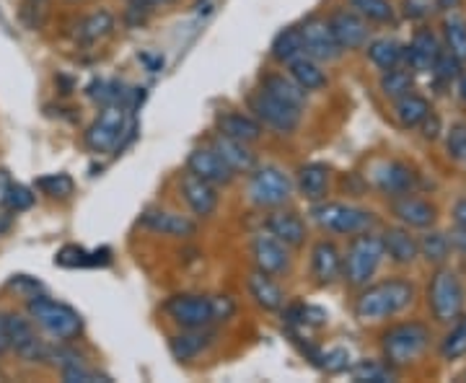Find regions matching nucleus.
Here are the masks:
<instances>
[{
    "label": "nucleus",
    "instance_id": "f257e3e1",
    "mask_svg": "<svg viewBox=\"0 0 466 383\" xmlns=\"http://www.w3.org/2000/svg\"><path fill=\"white\" fill-rule=\"evenodd\" d=\"M174 324L182 329H205L220 321H228L236 314V303L228 296H174L164 306Z\"/></svg>",
    "mask_w": 466,
    "mask_h": 383
},
{
    "label": "nucleus",
    "instance_id": "f03ea898",
    "mask_svg": "<svg viewBox=\"0 0 466 383\" xmlns=\"http://www.w3.org/2000/svg\"><path fill=\"white\" fill-rule=\"evenodd\" d=\"M412 300H415L412 283H407L401 277L383 280V283L370 285L360 293V298L355 303V317L360 321H381V318L401 314Z\"/></svg>",
    "mask_w": 466,
    "mask_h": 383
},
{
    "label": "nucleus",
    "instance_id": "7ed1b4c3",
    "mask_svg": "<svg viewBox=\"0 0 466 383\" xmlns=\"http://www.w3.org/2000/svg\"><path fill=\"white\" fill-rule=\"evenodd\" d=\"M431 348V329L420 321H404L383 334L381 350L386 366L404 368L417 363Z\"/></svg>",
    "mask_w": 466,
    "mask_h": 383
},
{
    "label": "nucleus",
    "instance_id": "20e7f679",
    "mask_svg": "<svg viewBox=\"0 0 466 383\" xmlns=\"http://www.w3.org/2000/svg\"><path fill=\"white\" fill-rule=\"evenodd\" d=\"M26 311H29V318L34 324H39L57 342H70L84 332L81 314L73 306L60 303V300H52L47 296H32L26 303Z\"/></svg>",
    "mask_w": 466,
    "mask_h": 383
},
{
    "label": "nucleus",
    "instance_id": "39448f33",
    "mask_svg": "<svg viewBox=\"0 0 466 383\" xmlns=\"http://www.w3.org/2000/svg\"><path fill=\"white\" fill-rule=\"evenodd\" d=\"M466 290L459 275L449 267H438L428 285V306L438 324H451L464 311Z\"/></svg>",
    "mask_w": 466,
    "mask_h": 383
},
{
    "label": "nucleus",
    "instance_id": "423d86ee",
    "mask_svg": "<svg viewBox=\"0 0 466 383\" xmlns=\"http://www.w3.org/2000/svg\"><path fill=\"white\" fill-rule=\"evenodd\" d=\"M383 257H386V251H383L381 236L370 234V231L355 234V238H352V244H350L348 249V257H345V265H342L345 280L350 285H355V287L368 285V280L381 267Z\"/></svg>",
    "mask_w": 466,
    "mask_h": 383
},
{
    "label": "nucleus",
    "instance_id": "0eeeda50",
    "mask_svg": "<svg viewBox=\"0 0 466 383\" xmlns=\"http://www.w3.org/2000/svg\"><path fill=\"white\" fill-rule=\"evenodd\" d=\"M311 216L324 231L339 236L363 234L373 226V213L355 205H345V202H319L311 210Z\"/></svg>",
    "mask_w": 466,
    "mask_h": 383
},
{
    "label": "nucleus",
    "instance_id": "6e6552de",
    "mask_svg": "<svg viewBox=\"0 0 466 383\" xmlns=\"http://www.w3.org/2000/svg\"><path fill=\"white\" fill-rule=\"evenodd\" d=\"M127 104H109L101 106L99 117L86 130V146L94 153H109L119 146L122 135L127 130Z\"/></svg>",
    "mask_w": 466,
    "mask_h": 383
},
{
    "label": "nucleus",
    "instance_id": "1a4fd4ad",
    "mask_svg": "<svg viewBox=\"0 0 466 383\" xmlns=\"http://www.w3.org/2000/svg\"><path fill=\"white\" fill-rule=\"evenodd\" d=\"M293 195V182L290 176L278 166H262L251 174L249 197L259 207H280L290 200Z\"/></svg>",
    "mask_w": 466,
    "mask_h": 383
},
{
    "label": "nucleus",
    "instance_id": "9d476101",
    "mask_svg": "<svg viewBox=\"0 0 466 383\" xmlns=\"http://www.w3.org/2000/svg\"><path fill=\"white\" fill-rule=\"evenodd\" d=\"M249 109L254 112V117L259 119V125H267L280 135H290L300 125V106H290L285 101L269 96L267 91L251 94Z\"/></svg>",
    "mask_w": 466,
    "mask_h": 383
},
{
    "label": "nucleus",
    "instance_id": "9b49d317",
    "mask_svg": "<svg viewBox=\"0 0 466 383\" xmlns=\"http://www.w3.org/2000/svg\"><path fill=\"white\" fill-rule=\"evenodd\" d=\"M300 29V39H303V55L314 57L317 63H332L342 55V47L337 45L329 21L324 18H309Z\"/></svg>",
    "mask_w": 466,
    "mask_h": 383
},
{
    "label": "nucleus",
    "instance_id": "f8f14e48",
    "mask_svg": "<svg viewBox=\"0 0 466 383\" xmlns=\"http://www.w3.org/2000/svg\"><path fill=\"white\" fill-rule=\"evenodd\" d=\"M8 334H11V350L16 352L24 363H45L47 360V345L36 337L32 318L21 314H8Z\"/></svg>",
    "mask_w": 466,
    "mask_h": 383
},
{
    "label": "nucleus",
    "instance_id": "ddd939ff",
    "mask_svg": "<svg viewBox=\"0 0 466 383\" xmlns=\"http://www.w3.org/2000/svg\"><path fill=\"white\" fill-rule=\"evenodd\" d=\"M329 21V29H332L337 45L345 50H360L368 45V36H370V29H368V21L358 11H348V8H339L334 11L332 16L327 18Z\"/></svg>",
    "mask_w": 466,
    "mask_h": 383
},
{
    "label": "nucleus",
    "instance_id": "4468645a",
    "mask_svg": "<svg viewBox=\"0 0 466 383\" xmlns=\"http://www.w3.org/2000/svg\"><path fill=\"white\" fill-rule=\"evenodd\" d=\"M187 171H192L195 176H200L205 182L216 184V186H226L233 182L231 166L218 156L213 148H195L187 156Z\"/></svg>",
    "mask_w": 466,
    "mask_h": 383
},
{
    "label": "nucleus",
    "instance_id": "2eb2a0df",
    "mask_svg": "<svg viewBox=\"0 0 466 383\" xmlns=\"http://www.w3.org/2000/svg\"><path fill=\"white\" fill-rule=\"evenodd\" d=\"M373 182L389 197H401V195H412L417 186V174L401 161H383L376 168Z\"/></svg>",
    "mask_w": 466,
    "mask_h": 383
},
{
    "label": "nucleus",
    "instance_id": "dca6fc26",
    "mask_svg": "<svg viewBox=\"0 0 466 383\" xmlns=\"http://www.w3.org/2000/svg\"><path fill=\"white\" fill-rule=\"evenodd\" d=\"M251 257H254L257 269L265 275H280L288 269V247L272 234H262L254 238Z\"/></svg>",
    "mask_w": 466,
    "mask_h": 383
},
{
    "label": "nucleus",
    "instance_id": "f3484780",
    "mask_svg": "<svg viewBox=\"0 0 466 383\" xmlns=\"http://www.w3.org/2000/svg\"><path fill=\"white\" fill-rule=\"evenodd\" d=\"M182 195L187 205L192 207V213L200 217H208L216 213L218 207V186L205 182L200 176H195L192 171H187L182 176Z\"/></svg>",
    "mask_w": 466,
    "mask_h": 383
},
{
    "label": "nucleus",
    "instance_id": "a211bd4d",
    "mask_svg": "<svg viewBox=\"0 0 466 383\" xmlns=\"http://www.w3.org/2000/svg\"><path fill=\"white\" fill-rule=\"evenodd\" d=\"M443 50L441 47V42H438V36H435L431 29H420L412 36V42H410V47H404V60H407V66L417 70V73H431L433 70L435 57H438V52Z\"/></svg>",
    "mask_w": 466,
    "mask_h": 383
},
{
    "label": "nucleus",
    "instance_id": "6ab92c4d",
    "mask_svg": "<svg viewBox=\"0 0 466 383\" xmlns=\"http://www.w3.org/2000/svg\"><path fill=\"white\" fill-rule=\"evenodd\" d=\"M143 226L161 236H174V238H189L198 234V223L179 213H167V210H146L140 217Z\"/></svg>",
    "mask_w": 466,
    "mask_h": 383
},
{
    "label": "nucleus",
    "instance_id": "aec40b11",
    "mask_svg": "<svg viewBox=\"0 0 466 383\" xmlns=\"http://www.w3.org/2000/svg\"><path fill=\"white\" fill-rule=\"evenodd\" d=\"M394 216L400 217L407 228H431L435 223V207L428 200H420L412 195H401L391 202Z\"/></svg>",
    "mask_w": 466,
    "mask_h": 383
},
{
    "label": "nucleus",
    "instance_id": "412c9836",
    "mask_svg": "<svg viewBox=\"0 0 466 383\" xmlns=\"http://www.w3.org/2000/svg\"><path fill=\"white\" fill-rule=\"evenodd\" d=\"M213 150L231 166L233 174H249L257 166V156L249 150V143L233 140L228 135H216L213 140Z\"/></svg>",
    "mask_w": 466,
    "mask_h": 383
},
{
    "label": "nucleus",
    "instance_id": "4be33fe9",
    "mask_svg": "<svg viewBox=\"0 0 466 383\" xmlns=\"http://www.w3.org/2000/svg\"><path fill=\"white\" fill-rule=\"evenodd\" d=\"M213 342H216V334L210 332L208 327L205 329H187V332L174 334L168 339V350L179 363H189V360H195L198 355L208 350Z\"/></svg>",
    "mask_w": 466,
    "mask_h": 383
},
{
    "label": "nucleus",
    "instance_id": "5701e85b",
    "mask_svg": "<svg viewBox=\"0 0 466 383\" xmlns=\"http://www.w3.org/2000/svg\"><path fill=\"white\" fill-rule=\"evenodd\" d=\"M342 272V254L332 241H319L311 251V275L317 277L319 285H329L339 277Z\"/></svg>",
    "mask_w": 466,
    "mask_h": 383
},
{
    "label": "nucleus",
    "instance_id": "b1692460",
    "mask_svg": "<svg viewBox=\"0 0 466 383\" xmlns=\"http://www.w3.org/2000/svg\"><path fill=\"white\" fill-rule=\"evenodd\" d=\"M218 130L220 135H228L241 143H257L262 137V125L259 119L241 115V112H223L218 115Z\"/></svg>",
    "mask_w": 466,
    "mask_h": 383
},
{
    "label": "nucleus",
    "instance_id": "393cba45",
    "mask_svg": "<svg viewBox=\"0 0 466 383\" xmlns=\"http://www.w3.org/2000/svg\"><path fill=\"white\" fill-rule=\"evenodd\" d=\"M383 251L389 254L391 262L397 265H412L420 254V241L415 236L410 234L407 228H389L386 234L381 236Z\"/></svg>",
    "mask_w": 466,
    "mask_h": 383
},
{
    "label": "nucleus",
    "instance_id": "a878e982",
    "mask_svg": "<svg viewBox=\"0 0 466 383\" xmlns=\"http://www.w3.org/2000/svg\"><path fill=\"white\" fill-rule=\"evenodd\" d=\"M267 231L285 247H300L306 241V223L296 213H272L267 217Z\"/></svg>",
    "mask_w": 466,
    "mask_h": 383
},
{
    "label": "nucleus",
    "instance_id": "bb28decb",
    "mask_svg": "<svg viewBox=\"0 0 466 383\" xmlns=\"http://www.w3.org/2000/svg\"><path fill=\"white\" fill-rule=\"evenodd\" d=\"M247 287H249L251 298L257 300V306H262L265 311H280L285 303L283 290L280 285L272 283V277L265 275V272H251L249 280H247Z\"/></svg>",
    "mask_w": 466,
    "mask_h": 383
},
{
    "label": "nucleus",
    "instance_id": "cd10ccee",
    "mask_svg": "<svg viewBox=\"0 0 466 383\" xmlns=\"http://www.w3.org/2000/svg\"><path fill=\"white\" fill-rule=\"evenodd\" d=\"M299 189L306 200L319 202L329 192V168L324 164H306L299 171Z\"/></svg>",
    "mask_w": 466,
    "mask_h": 383
},
{
    "label": "nucleus",
    "instance_id": "c85d7f7f",
    "mask_svg": "<svg viewBox=\"0 0 466 383\" xmlns=\"http://www.w3.org/2000/svg\"><path fill=\"white\" fill-rule=\"evenodd\" d=\"M290 66V78L303 88V91H319L327 86V73L321 70L314 57L309 55H299L296 60L288 63Z\"/></svg>",
    "mask_w": 466,
    "mask_h": 383
},
{
    "label": "nucleus",
    "instance_id": "c756f323",
    "mask_svg": "<svg viewBox=\"0 0 466 383\" xmlns=\"http://www.w3.org/2000/svg\"><path fill=\"white\" fill-rule=\"evenodd\" d=\"M262 91H267L275 99L285 101V104H290V106H303L306 104V91L290 76L269 73V76L262 78Z\"/></svg>",
    "mask_w": 466,
    "mask_h": 383
},
{
    "label": "nucleus",
    "instance_id": "7c9ffc66",
    "mask_svg": "<svg viewBox=\"0 0 466 383\" xmlns=\"http://www.w3.org/2000/svg\"><path fill=\"white\" fill-rule=\"evenodd\" d=\"M112 29H115V16L109 11H94V14H88V16L78 21L76 39L81 45H94V42H99L104 36H109Z\"/></svg>",
    "mask_w": 466,
    "mask_h": 383
},
{
    "label": "nucleus",
    "instance_id": "2f4dec72",
    "mask_svg": "<svg viewBox=\"0 0 466 383\" xmlns=\"http://www.w3.org/2000/svg\"><path fill=\"white\" fill-rule=\"evenodd\" d=\"M433 109H431V101L422 99V96H417V94H407V96H401L397 99V109H394V115H397V122H400L401 127H420V122L428 117Z\"/></svg>",
    "mask_w": 466,
    "mask_h": 383
},
{
    "label": "nucleus",
    "instance_id": "473e14b6",
    "mask_svg": "<svg viewBox=\"0 0 466 383\" xmlns=\"http://www.w3.org/2000/svg\"><path fill=\"white\" fill-rule=\"evenodd\" d=\"M368 57H370V63L376 67L389 70V67H397L404 60V47L397 39L383 36V39H376V42L368 45Z\"/></svg>",
    "mask_w": 466,
    "mask_h": 383
},
{
    "label": "nucleus",
    "instance_id": "72a5a7b5",
    "mask_svg": "<svg viewBox=\"0 0 466 383\" xmlns=\"http://www.w3.org/2000/svg\"><path fill=\"white\" fill-rule=\"evenodd\" d=\"M412 86H415V78L410 73V67H389L383 70L381 76V94L386 99H401L407 94H412Z\"/></svg>",
    "mask_w": 466,
    "mask_h": 383
},
{
    "label": "nucleus",
    "instance_id": "f704fd0d",
    "mask_svg": "<svg viewBox=\"0 0 466 383\" xmlns=\"http://www.w3.org/2000/svg\"><path fill=\"white\" fill-rule=\"evenodd\" d=\"M299 55H303V39H300L299 26H288L283 32L275 36L272 42V57L278 63H290L296 60Z\"/></svg>",
    "mask_w": 466,
    "mask_h": 383
},
{
    "label": "nucleus",
    "instance_id": "c9c22d12",
    "mask_svg": "<svg viewBox=\"0 0 466 383\" xmlns=\"http://www.w3.org/2000/svg\"><path fill=\"white\" fill-rule=\"evenodd\" d=\"M466 355V317L456 318L453 329H451L443 342H441V358L443 360H459Z\"/></svg>",
    "mask_w": 466,
    "mask_h": 383
},
{
    "label": "nucleus",
    "instance_id": "e433bc0d",
    "mask_svg": "<svg viewBox=\"0 0 466 383\" xmlns=\"http://www.w3.org/2000/svg\"><path fill=\"white\" fill-rule=\"evenodd\" d=\"M350 5L366 21H376V24H391L394 21V5L389 0H350Z\"/></svg>",
    "mask_w": 466,
    "mask_h": 383
},
{
    "label": "nucleus",
    "instance_id": "4c0bfd02",
    "mask_svg": "<svg viewBox=\"0 0 466 383\" xmlns=\"http://www.w3.org/2000/svg\"><path fill=\"white\" fill-rule=\"evenodd\" d=\"M88 99L96 101L101 106H109V104H125L127 99V91L125 86L116 84V81H94V84L86 88Z\"/></svg>",
    "mask_w": 466,
    "mask_h": 383
},
{
    "label": "nucleus",
    "instance_id": "58836bf2",
    "mask_svg": "<svg viewBox=\"0 0 466 383\" xmlns=\"http://www.w3.org/2000/svg\"><path fill=\"white\" fill-rule=\"evenodd\" d=\"M352 378L358 383H391L394 381V368L376 360H360L352 368Z\"/></svg>",
    "mask_w": 466,
    "mask_h": 383
},
{
    "label": "nucleus",
    "instance_id": "ea45409f",
    "mask_svg": "<svg viewBox=\"0 0 466 383\" xmlns=\"http://www.w3.org/2000/svg\"><path fill=\"white\" fill-rule=\"evenodd\" d=\"M420 254H422L428 262H433V265H443L451 254L449 236L438 234V231L425 234L422 236V241H420Z\"/></svg>",
    "mask_w": 466,
    "mask_h": 383
},
{
    "label": "nucleus",
    "instance_id": "a19ab883",
    "mask_svg": "<svg viewBox=\"0 0 466 383\" xmlns=\"http://www.w3.org/2000/svg\"><path fill=\"white\" fill-rule=\"evenodd\" d=\"M34 189H39V192L47 195V197H60V200H66V197L73 195L76 182H73L67 174H47V176H39V179L34 182Z\"/></svg>",
    "mask_w": 466,
    "mask_h": 383
},
{
    "label": "nucleus",
    "instance_id": "79ce46f5",
    "mask_svg": "<svg viewBox=\"0 0 466 383\" xmlns=\"http://www.w3.org/2000/svg\"><path fill=\"white\" fill-rule=\"evenodd\" d=\"M446 45L449 52H453L461 63H466V21L461 16H449L443 24Z\"/></svg>",
    "mask_w": 466,
    "mask_h": 383
},
{
    "label": "nucleus",
    "instance_id": "37998d69",
    "mask_svg": "<svg viewBox=\"0 0 466 383\" xmlns=\"http://www.w3.org/2000/svg\"><path fill=\"white\" fill-rule=\"evenodd\" d=\"M3 205L11 210V213H24V210H32L34 207V192L26 184H14L8 182V186L3 189Z\"/></svg>",
    "mask_w": 466,
    "mask_h": 383
},
{
    "label": "nucleus",
    "instance_id": "c03bdc74",
    "mask_svg": "<svg viewBox=\"0 0 466 383\" xmlns=\"http://www.w3.org/2000/svg\"><path fill=\"white\" fill-rule=\"evenodd\" d=\"M433 73L438 81H443V84H451V81H456L459 76H461V60L449 50H441L438 52V57H435L433 63Z\"/></svg>",
    "mask_w": 466,
    "mask_h": 383
},
{
    "label": "nucleus",
    "instance_id": "a18cd8bd",
    "mask_svg": "<svg viewBox=\"0 0 466 383\" xmlns=\"http://www.w3.org/2000/svg\"><path fill=\"white\" fill-rule=\"evenodd\" d=\"M446 150L453 161H466V122L451 125L449 137H446Z\"/></svg>",
    "mask_w": 466,
    "mask_h": 383
},
{
    "label": "nucleus",
    "instance_id": "49530a36",
    "mask_svg": "<svg viewBox=\"0 0 466 383\" xmlns=\"http://www.w3.org/2000/svg\"><path fill=\"white\" fill-rule=\"evenodd\" d=\"M63 381L67 383H94V381H109L106 376L94 373L91 368H86V363H73V366L63 368Z\"/></svg>",
    "mask_w": 466,
    "mask_h": 383
},
{
    "label": "nucleus",
    "instance_id": "de8ad7c7",
    "mask_svg": "<svg viewBox=\"0 0 466 383\" xmlns=\"http://www.w3.org/2000/svg\"><path fill=\"white\" fill-rule=\"evenodd\" d=\"M55 265L60 267H88L91 265V254L81 247H66V249L57 251L55 257Z\"/></svg>",
    "mask_w": 466,
    "mask_h": 383
},
{
    "label": "nucleus",
    "instance_id": "09e8293b",
    "mask_svg": "<svg viewBox=\"0 0 466 383\" xmlns=\"http://www.w3.org/2000/svg\"><path fill=\"white\" fill-rule=\"evenodd\" d=\"M321 360H324V363H319V366L324 368L327 373H339V370H345V368L350 366V352L339 348V350L327 352Z\"/></svg>",
    "mask_w": 466,
    "mask_h": 383
},
{
    "label": "nucleus",
    "instance_id": "8fccbe9b",
    "mask_svg": "<svg viewBox=\"0 0 466 383\" xmlns=\"http://www.w3.org/2000/svg\"><path fill=\"white\" fill-rule=\"evenodd\" d=\"M8 285H11L14 290H18V293H24L26 298L36 296V290H39V283H34L32 277H26V275H16V277H14Z\"/></svg>",
    "mask_w": 466,
    "mask_h": 383
},
{
    "label": "nucleus",
    "instance_id": "3c124183",
    "mask_svg": "<svg viewBox=\"0 0 466 383\" xmlns=\"http://www.w3.org/2000/svg\"><path fill=\"white\" fill-rule=\"evenodd\" d=\"M420 125H422V135H425V140H435V137L441 135V117H438V115H433V112L422 119Z\"/></svg>",
    "mask_w": 466,
    "mask_h": 383
},
{
    "label": "nucleus",
    "instance_id": "603ef678",
    "mask_svg": "<svg viewBox=\"0 0 466 383\" xmlns=\"http://www.w3.org/2000/svg\"><path fill=\"white\" fill-rule=\"evenodd\" d=\"M11 350V334H8V314L0 311V355Z\"/></svg>",
    "mask_w": 466,
    "mask_h": 383
},
{
    "label": "nucleus",
    "instance_id": "864d4df0",
    "mask_svg": "<svg viewBox=\"0 0 466 383\" xmlns=\"http://www.w3.org/2000/svg\"><path fill=\"white\" fill-rule=\"evenodd\" d=\"M451 249H456V251H461V254H466V228H456L453 234H451Z\"/></svg>",
    "mask_w": 466,
    "mask_h": 383
},
{
    "label": "nucleus",
    "instance_id": "5fc2aeb1",
    "mask_svg": "<svg viewBox=\"0 0 466 383\" xmlns=\"http://www.w3.org/2000/svg\"><path fill=\"white\" fill-rule=\"evenodd\" d=\"M404 14L412 18H420L428 14V8H425V5H420L417 0H404Z\"/></svg>",
    "mask_w": 466,
    "mask_h": 383
},
{
    "label": "nucleus",
    "instance_id": "6e6d98bb",
    "mask_svg": "<svg viewBox=\"0 0 466 383\" xmlns=\"http://www.w3.org/2000/svg\"><path fill=\"white\" fill-rule=\"evenodd\" d=\"M453 220H456V226L466 228V197H461L453 205Z\"/></svg>",
    "mask_w": 466,
    "mask_h": 383
},
{
    "label": "nucleus",
    "instance_id": "4d7b16f0",
    "mask_svg": "<svg viewBox=\"0 0 466 383\" xmlns=\"http://www.w3.org/2000/svg\"><path fill=\"white\" fill-rule=\"evenodd\" d=\"M11 226H14V217H11V210L5 207V210H0V236L8 234Z\"/></svg>",
    "mask_w": 466,
    "mask_h": 383
},
{
    "label": "nucleus",
    "instance_id": "13d9d810",
    "mask_svg": "<svg viewBox=\"0 0 466 383\" xmlns=\"http://www.w3.org/2000/svg\"><path fill=\"white\" fill-rule=\"evenodd\" d=\"M168 3H174V0H133L130 8H153V5H168Z\"/></svg>",
    "mask_w": 466,
    "mask_h": 383
},
{
    "label": "nucleus",
    "instance_id": "bf43d9fd",
    "mask_svg": "<svg viewBox=\"0 0 466 383\" xmlns=\"http://www.w3.org/2000/svg\"><path fill=\"white\" fill-rule=\"evenodd\" d=\"M459 96H461V101L466 104V76L461 78V84H459Z\"/></svg>",
    "mask_w": 466,
    "mask_h": 383
},
{
    "label": "nucleus",
    "instance_id": "052dcab7",
    "mask_svg": "<svg viewBox=\"0 0 466 383\" xmlns=\"http://www.w3.org/2000/svg\"><path fill=\"white\" fill-rule=\"evenodd\" d=\"M66 3H73V5H81V3H88V0H66Z\"/></svg>",
    "mask_w": 466,
    "mask_h": 383
}]
</instances>
